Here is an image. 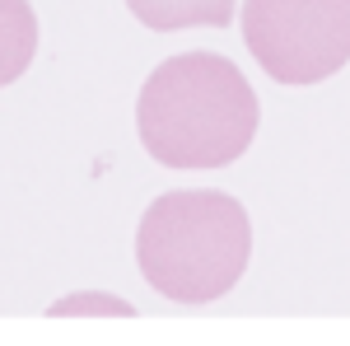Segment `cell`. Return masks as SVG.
Instances as JSON below:
<instances>
[{
    "mask_svg": "<svg viewBox=\"0 0 350 346\" xmlns=\"http://www.w3.org/2000/svg\"><path fill=\"white\" fill-rule=\"evenodd\" d=\"M257 94L229 56L183 52L140 89L135 132L163 169H224L257 136Z\"/></svg>",
    "mask_w": 350,
    "mask_h": 346,
    "instance_id": "obj_1",
    "label": "cell"
},
{
    "mask_svg": "<svg viewBox=\"0 0 350 346\" xmlns=\"http://www.w3.org/2000/svg\"><path fill=\"white\" fill-rule=\"evenodd\" d=\"M38 56V14L28 0H0V89L28 75Z\"/></svg>",
    "mask_w": 350,
    "mask_h": 346,
    "instance_id": "obj_5",
    "label": "cell"
},
{
    "mask_svg": "<svg viewBox=\"0 0 350 346\" xmlns=\"http://www.w3.org/2000/svg\"><path fill=\"white\" fill-rule=\"evenodd\" d=\"M252 225L229 192H163L135 230L140 276L178 304H211L243 281Z\"/></svg>",
    "mask_w": 350,
    "mask_h": 346,
    "instance_id": "obj_2",
    "label": "cell"
},
{
    "mask_svg": "<svg viewBox=\"0 0 350 346\" xmlns=\"http://www.w3.org/2000/svg\"><path fill=\"white\" fill-rule=\"evenodd\" d=\"M243 42L275 84H323L350 61V0H243Z\"/></svg>",
    "mask_w": 350,
    "mask_h": 346,
    "instance_id": "obj_3",
    "label": "cell"
},
{
    "mask_svg": "<svg viewBox=\"0 0 350 346\" xmlns=\"http://www.w3.org/2000/svg\"><path fill=\"white\" fill-rule=\"evenodd\" d=\"M239 0H126L135 19L154 33H178V28H229Z\"/></svg>",
    "mask_w": 350,
    "mask_h": 346,
    "instance_id": "obj_4",
    "label": "cell"
},
{
    "mask_svg": "<svg viewBox=\"0 0 350 346\" xmlns=\"http://www.w3.org/2000/svg\"><path fill=\"white\" fill-rule=\"evenodd\" d=\"M70 314H117V319H131L135 309L117 295H66L52 304V319H70Z\"/></svg>",
    "mask_w": 350,
    "mask_h": 346,
    "instance_id": "obj_6",
    "label": "cell"
}]
</instances>
